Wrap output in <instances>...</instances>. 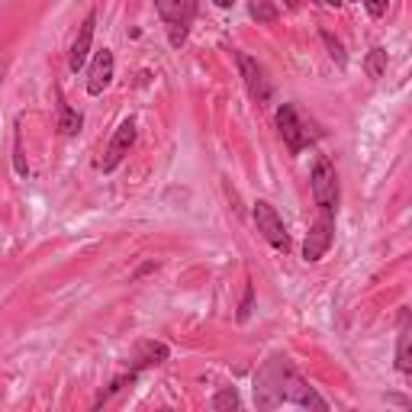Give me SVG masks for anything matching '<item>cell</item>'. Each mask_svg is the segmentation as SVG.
Returning a JSON list of instances; mask_svg holds the SVG:
<instances>
[{"label": "cell", "mask_w": 412, "mask_h": 412, "mask_svg": "<svg viewBox=\"0 0 412 412\" xmlns=\"http://www.w3.org/2000/svg\"><path fill=\"white\" fill-rule=\"evenodd\" d=\"M255 403L258 409H281V406H303V409L328 412V403L316 393L287 354H271L255 371Z\"/></svg>", "instance_id": "cell-1"}, {"label": "cell", "mask_w": 412, "mask_h": 412, "mask_svg": "<svg viewBox=\"0 0 412 412\" xmlns=\"http://www.w3.org/2000/svg\"><path fill=\"white\" fill-rule=\"evenodd\" d=\"M197 7L200 0H155V10H158L161 23L168 26V42L174 49H181L191 36V26L197 20Z\"/></svg>", "instance_id": "cell-2"}, {"label": "cell", "mask_w": 412, "mask_h": 412, "mask_svg": "<svg viewBox=\"0 0 412 412\" xmlns=\"http://www.w3.org/2000/svg\"><path fill=\"white\" fill-rule=\"evenodd\" d=\"M309 187H313V200L319 206V216H335L338 213V171L335 165L319 155L313 165V174H309Z\"/></svg>", "instance_id": "cell-3"}, {"label": "cell", "mask_w": 412, "mask_h": 412, "mask_svg": "<svg viewBox=\"0 0 412 412\" xmlns=\"http://www.w3.org/2000/svg\"><path fill=\"white\" fill-rule=\"evenodd\" d=\"M274 120H277V129H281L283 146H287V152L290 155H300L309 142H313V132L303 126V120H300V113H297L293 103H281Z\"/></svg>", "instance_id": "cell-4"}, {"label": "cell", "mask_w": 412, "mask_h": 412, "mask_svg": "<svg viewBox=\"0 0 412 412\" xmlns=\"http://www.w3.org/2000/svg\"><path fill=\"white\" fill-rule=\"evenodd\" d=\"M252 216H255V226H258L261 238L267 245H274L277 252H290V236H287V226H283V219L277 216L274 206L267 203V200H258Z\"/></svg>", "instance_id": "cell-5"}, {"label": "cell", "mask_w": 412, "mask_h": 412, "mask_svg": "<svg viewBox=\"0 0 412 412\" xmlns=\"http://www.w3.org/2000/svg\"><path fill=\"white\" fill-rule=\"evenodd\" d=\"M236 61H238V71H242V81L248 87L255 103H271L274 97V84H271V77H267L264 65L258 58H252L248 52H236Z\"/></svg>", "instance_id": "cell-6"}, {"label": "cell", "mask_w": 412, "mask_h": 412, "mask_svg": "<svg viewBox=\"0 0 412 412\" xmlns=\"http://www.w3.org/2000/svg\"><path fill=\"white\" fill-rule=\"evenodd\" d=\"M332 242H335V216H319V219L309 226V232H306L303 261L306 264L322 261L328 255V248H332Z\"/></svg>", "instance_id": "cell-7"}, {"label": "cell", "mask_w": 412, "mask_h": 412, "mask_svg": "<svg viewBox=\"0 0 412 412\" xmlns=\"http://www.w3.org/2000/svg\"><path fill=\"white\" fill-rule=\"evenodd\" d=\"M136 136H139L136 120H122L120 129H116L113 139H110V146H107V152H103V158L97 161V168L103 171V174H110V171L120 168V161L129 155L132 146H136Z\"/></svg>", "instance_id": "cell-8"}, {"label": "cell", "mask_w": 412, "mask_h": 412, "mask_svg": "<svg viewBox=\"0 0 412 412\" xmlns=\"http://www.w3.org/2000/svg\"><path fill=\"white\" fill-rule=\"evenodd\" d=\"M113 71H116L113 49H100V52L94 55L91 68H87V94H91V97H100V94L110 87V81H113Z\"/></svg>", "instance_id": "cell-9"}, {"label": "cell", "mask_w": 412, "mask_h": 412, "mask_svg": "<svg viewBox=\"0 0 412 412\" xmlns=\"http://www.w3.org/2000/svg\"><path fill=\"white\" fill-rule=\"evenodd\" d=\"M94 30H97V10H91V13L84 16V23H81V32H77V39L71 42L68 68L75 71V75L87 65V55H91V42H94Z\"/></svg>", "instance_id": "cell-10"}, {"label": "cell", "mask_w": 412, "mask_h": 412, "mask_svg": "<svg viewBox=\"0 0 412 412\" xmlns=\"http://www.w3.org/2000/svg\"><path fill=\"white\" fill-rule=\"evenodd\" d=\"M171 358V348L165 342H139L136 352H132V361H129V371L142 374L148 367H158Z\"/></svg>", "instance_id": "cell-11"}, {"label": "cell", "mask_w": 412, "mask_h": 412, "mask_svg": "<svg viewBox=\"0 0 412 412\" xmlns=\"http://www.w3.org/2000/svg\"><path fill=\"white\" fill-rule=\"evenodd\" d=\"M55 110H58V136L75 139L81 132V126H84V116L77 110H71V103L65 100V91L58 84H55Z\"/></svg>", "instance_id": "cell-12"}, {"label": "cell", "mask_w": 412, "mask_h": 412, "mask_svg": "<svg viewBox=\"0 0 412 412\" xmlns=\"http://www.w3.org/2000/svg\"><path fill=\"white\" fill-rule=\"evenodd\" d=\"M397 371H399V374H412V326H409V309H403V313H399Z\"/></svg>", "instance_id": "cell-13"}, {"label": "cell", "mask_w": 412, "mask_h": 412, "mask_svg": "<svg viewBox=\"0 0 412 412\" xmlns=\"http://www.w3.org/2000/svg\"><path fill=\"white\" fill-rule=\"evenodd\" d=\"M248 16L258 26H264V23H277L281 10L274 7V0H248Z\"/></svg>", "instance_id": "cell-14"}, {"label": "cell", "mask_w": 412, "mask_h": 412, "mask_svg": "<svg viewBox=\"0 0 412 412\" xmlns=\"http://www.w3.org/2000/svg\"><path fill=\"white\" fill-rule=\"evenodd\" d=\"M364 75L371 77V81H380L383 75H387V49H371L364 58Z\"/></svg>", "instance_id": "cell-15"}, {"label": "cell", "mask_w": 412, "mask_h": 412, "mask_svg": "<svg viewBox=\"0 0 412 412\" xmlns=\"http://www.w3.org/2000/svg\"><path fill=\"white\" fill-rule=\"evenodd\" d=\"M319 39H322V46L328 49V58L335 61L338 68H345V65H348V52H345L342 39H338L332 30H319Z\"/></svg>", "instance_id": "cell-16"}, {"label": "cell", "mask_w": 412, "mask_h": 412, "mask_svg": "<svg viewBox=\"0 0 412 412\" xmlns=\"http://www.w3.org/2000/svg\"><path fill=\"white\" fill-rule=\"evenodd\" d=\"M238 406H242V399H238L236 387H222L219 393L210 399V409H216V412H232V409H238Z\"/></svg>", "instance_id": "cell-17"}, {"label": "cell", "mask_w": 412, "mask_h": 412, "mask_svg": "<svg viewBox=\"0 0 412 412\" xmlns=\"http://www.w3.org/2000/svg\"><path fill=\"white\" fill-rule=\"evenodd\" d=\"M136 380H139V374H136V371H126V374H122V377H116V380L110 383V387H107V390H103V393H100V397H97V403H94V409H100V406H103V403H110V399H113V393H120V390L132 387V383H136Z\"/></svg>", "instance_id": "cell-18"}, {"label": "cell", "mask_w": 412, "mask_h": 412, "mask_svg": "<svg viewBox=\"0 0 412 412\" xmlns=\"http://www.w3.org/2000/svg\"><path fill=\"white\" fill-rule=\"evenodd\" d=\"M13 168H16V174L20 177H26L30 174V165H26V158H23V132H20V122L13 126Z\"/></svg>", "instance_id": "cell-19"}, {"label": "cell", "mask_w": 412, "mask_h": 412, "mask_svg": "<svg viewBox=\"0 0 412 412\" xmlns=\"http://www.w3.org/2000/svg\"><path fill=\"white\" fill-rule=\"evenodd\" d=\"M252 309H255V283L248 281V283H245V297H242V306H238V316H236V319L238 322H248Z\"/></svg>", "instance_id": "cell-20"}, {"label": "cell", "mask_w": 412, "mask_h": 412, "mask_svg": "<svg viewBox=\"0 0 412 412\" xmlns=\"http://www.w3.org/2000/svg\"><path fill=\"white\" fill-rule=\"evenodd\" d=\"M364 7H367V13L374 16V20H380V16L387 13V0H364Z\"/></svg>", "instance_id": "cell-21"}, {"label": "cell", "mask_w": 412, "mask_h": 412, "mask_svg": "<svg viewBox=\"0 0 412 412\" xmlns=\"http://www.w3.org/2000/svg\"><path fill=\"white\" fill-rule=\"evenodd\" d=\"M155 267H158V261H146V264L139 267V271H136V274H132V277H129V281H139V277H146V274H148V271H155Z\"/></svg>", "instance_id": "cell-22"}, {"label": "cell", "mask_w": 412, "mask_h": 412, "mask_svg": "<svg viewBox=\"0 0 412 412\" xmlns=\"http://www.w3.org/2000/svg\"><path fill=\"white\" fill-rule=\"evenodd\" d=\"M213 4H216V7H222V10H229L236 0H213Z\"/></svg>", "instance_id": "cell-23"}, {"label": "cell", "mask_w": 412, "mask_h": 412, "mask_svg": "<svg viewBox=\"0 0 412 412\" xmlns=\"http://www.w3.org/2000/svg\"><path fill=\"white\" fill-rule=\"evenodd\" d=\"M319 4H326V7H342V0H319Z\"/></svg>", "instance_id": "cell-24"}, {"label": "cell", "mask_w": 412, "mask_h": 412, "mask_svg": "<svg viewBox=\"0 0 412 412\" xmlns=\"http://www.w3.org/2000/svg\"><path fill=\"white\" fill-rule=\"evenodd\" d=\"M287 7H290V10H297V7H300V0H287Z\"/></svg>", "instance_id": "cell-25"}]
</instances>
